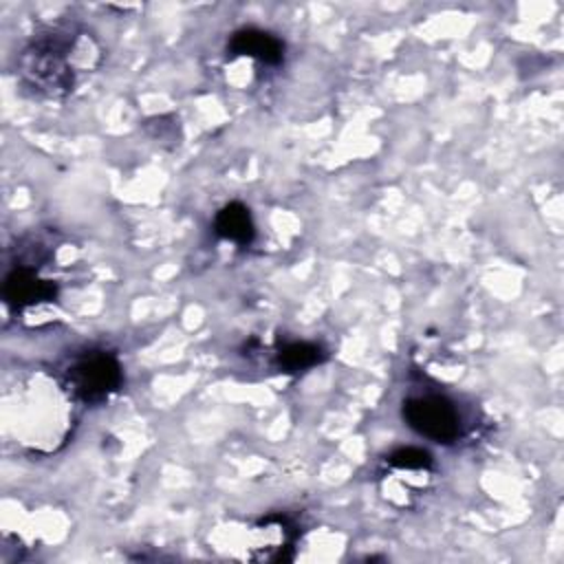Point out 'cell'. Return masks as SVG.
Masks as SVG:
<instances>
[{
  "label": "cell",
  "instance_id": "6da1fadb",
  "mask_svg": "<svg viewBox=\"0 0 564 564\" xmlns=\"http://www.w3.org/2000/svg\"><path fill=\"white\" fill-rule=\"evenodd\" d=\"M75 33L51 29L35 35L18 57V73L22 82L42 97H64L75 86V70L70 66V51Z\"/></svg>",
  "mask_w": 564,
  "mask_h": 564
},
{
  "label": "cell",
  "instance_id": "8992f818",
  "mask_svg": "<svg viewBox=\"0 0 564 564\" xmlns=\"http://www.w3.org/2000/svg\"><path fill=\"white\" fill-rule=\"evenodd\" d=\"M214 227H216V234L225 240H231L236 242L238 247H247L253 242L256 238V225H253V218H251V212L247 205L234 200V203H227L218 214H216V220H214Z\"/></svg>",
  "mask_w": 564,
  "mask_h": 564
},
{
  "label": "cell",
  "instance_id": "ba28073f",
  "mask_svg": "<svg viewBox=\"0 0 564 564\" xmlns=\"http://www.w3.org/2000/svg\"><path fill=\"white\" fill-rule=\"evenodd\" d=\"M388 465L394 469L425 471L432 467V456L421 447H399L388 456Z\"/></svg>",
  "mask_w": 564,
  "mask_h": 564
},
{
  "label": "cell",
  "instance_id": "7a4b0ae2",
  "mask_svg": "<svg viewBox=\"0 0 564 564\" xmlns=\"http://www.w3.org/2000/svg\"><path fill=\"white\" fill-rule=\"evenodd\" d=\"M68 390L84 403H101L123 383L119 359L108 350H86L66 370Z\"/></svg>",
  "mask_w": 564,
  "mask_h": 564
},
{
  "label": "cell",
  "instance_id": "3957f363",
  "mask_svg": "<svg viewBox=\"0 0 564 564\" xmlns=\"http://www.w3.org/2000/svg\"><path fill=\"white\" fill-rule=\"evenodd\" d=\"M403 421L421 436L449 445L460 436V416L454 403L441 394L410 397L401 408Z\"/></svg>",
  "mask_w": 564,
  "mask_h": 564
},
{
  "label": "cell",
  "instance_id": "277c9868",
  "mask_svg": "<svg viewBox=\"0 0 564 564\" xmlns=\"http://www.w3.org/2000/svg\"><path fill=\"white\" fill-rule=\"evenodd\" d=\"M4 300L11 306L24 308L42 302H51L57 295V286L51 280H44L37 275V269L18 264L7 278L2 286Z\"/></svg>",
  "mask_w": 564,
  "mask_h": 564
},
{
  "label": "cell",
  "instance_id": "5b68a950",
  "mask_svg": "<svg viewBox=\"0 0 564 564\" xmlns=\"http://www.w3.org/2000/svg\"><path fill=\"white\" fill-rule=\"evenodd\" d=\"M227 51L245 55L267 66H278L284 59V42L262 29H240L231 35Z\"/></svg>",
  "mask_w": 564,
  "mask_h": 564
},
{
  "label": "cell",
  "instance_id": "52a82bcc",
  "mask_svg": "<svg viewBox=\"0 0 564 564\" xmlns=\"http://www.w3.org/2000/svg\"><path fill=\"white\" fill-rule=\"evenodd\" d=\"M324 357V348L313 341H289L275 352V366L280 372L295 375L322 364Z\"/></svg>",
  "mask_w": 564,
  "mask_h": 564
}]
</instances>
